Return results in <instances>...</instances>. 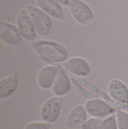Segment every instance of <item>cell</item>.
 <instances>
[{
    "instance_id": "obj_6",
    "label": "cell",
    "mask_w": 128,
    "mask_h": 129,
    "mask_svg": "<svg viewBox=\"0 0 128 129\" xmlns=\"http://www.w3.org/2000/svg\"><path fill=\"white\" fill-rule=\"evenodd\" d=\"M85 109L90 117L98 118H105L111 115L116 114V109L101 98L88 99L84 104Z\"/></svg>"
},
{
    "instance_id": "obj_17",
    "label": "cell",
    "mask_w": 128,
    "mask_h": 129,
    "mask_svg": "<svg viewBox=\"0 0 128 129\" xmlns=\"http://www.w3.org/2000/svg\"><path fill=\"white\" fill-rule=\"evenodd\" d=\"M52 124L45 121H29L25 124L23 129H51Z\"/></svg>"
},
{
    "instance_id": "obj_10",
    "label": "cell",
    "mask_w": 128,
    "mask_h": 129,
    "mask_svg": "<svg viewBox=\"0 0 128 129\" xmlns=\"http://www.w3.org/2000/svg\"><path fill=\"white\" fill-rule=\"evenodd\" d=\"M88 118L89 115L86 111L85 106L75 105L66 118V125L69 129H82Z\"/></svg>"
},
{
    "instance_id": "obj_19",
    "label": "cell",
    "mask_w": 128,
    "mask_h": 129,
    "mask_svg": "<svg viewBox=\"0 0 128 129\" xmlns=\"http://www.w3.org/2000/svg\"><path fill=\"white\" fill-rule=\"evenodd\" d=\"M57 1H59L62 5L64 6H69V4H70V0H57Z\"/></svg>"
},
{
    "instance_id": "obj_15",
    "label": "cell",
    "mask_w": 128,
    "mask_h": 129,
    "mask_svg": "<svg viewBox=\"0 0 128 129\" xmlns=\"http://www.w3.org/2000/svg\"><path fill=\"white\" fill-rule=\"evenodd\" d=\"M117 129H128V112L126 111H117L116 112Z\"/></svg>"
},
{
    "instance_id": "obj_5",
    "label": "cell",
    "mask_w": 128,
    "mask_h": 129,
    "mask_svg": "<svg viewBox=\"0 0 128 129\" xmlns=\"http://www.w3.org/2000/svg\"><path fill=\"white\" fill-rule=\"evenodd\" d=\"M16 26L21 35L22 39L26 42H35L37 40L38 33L33 24V21L26 9H21L18 12L16 19Z\"/></svg>"
},
{
    "instance_id": "obj_2",
    "label": "cell",
    "mask_w": 128,
    "mask_h": 129,
    "mask_svg": "<svg viewBox=\"0 0 128 129\" xmlns=\"http://www.w3.org/2000/svg\"><path fill=\"white\" fill-rule=\"evenodd\" d=\"M26 11L29 14L33 21V24L37 30V33L39 36L46 37L48 36L51 30H52V17L49 16L43 11H42L39 7H35L32 5L26 6Z\"/></svg>"
},
{
    "instance_id": "obj_7",
    "label": "cell",
    "mask_w": 128,
    "mask_h": 129,
    "mask_svg": "<svg viewBox=\"0 0 128 129\" xmlns=\"http://www.w3.org/2000/svg\"><path fill=\"white\" fill-rule=\"evenodd\" d=\"M107 92L114 102L128 109V87L125 83L117 78L110 80L107 86Z\"/></svg>"
},
{
    "instance_id": "obj_12",
    "label": "cell",
    "mask_w": 128,
    "mask_h": 129,
    "mask_svg": "<svg viewBox=\"0 0 128 129\" xmlns=\"http://www.w3.org/2000/svg\"><path fill=\"white\" fill-rule=\"evenodd\" d=\"M71 86H72L71 80L68 74V71L65 69L64 70L60 69L58 75L56 77V80L51 88V91L54 96L63 97L70 92L71 90Z\"/></svg>"
},
{
    "instance_id": "obj_3",
    "label": "cell",
    "mask_w": 128,
    "mask_h": 129,
    "mask_svg": "<svg viewBox=\"0 0 128 129\" xmlns=\"http://www.w3.org/2000/svg\"><path fill=\"white\" fill-rule=\"evenodd\" d=\"M63 105V97L53 96L46 99L41 106L40 109V117L41 119L53 124L58 120L61 110Z\"/></svg>"
},
{
    "instance_id": "obj_9",
    "label": "cell",
    "mask_w": 128,
    "mask_h": 129,
    "mask_svg": "<svg viewBox=\"0 0 128 129\" xmlns=\"http://www.w3.org/2000/svg\"><path fill=\"white\" fill-rule=\"evenodd\" d=\"M60 68L55 64H45L39 70L37 75V84L42 90H49L53 86Z\"/></svg>"
},
{
    "instance_id": "obj_14",
    "label": "cell",
    "mask_w": 128,
    "mask_h": 129,
    "mask_svg": "<svg viewBox=\"0 0 128 129\" xmlns=\"http://www.w3.org/2000/svg\"><path fill=\"white\" fill-rule=\"evenodd\" d=\"M19 86L18 76L12 73L0 80V98L5 99L12 96Z\"/></svg>"
},
{
    "instance_id": "obj_16",
    "label": "cell",
    "mask_w": 128,
    "mask_h": 129,
    "mask_svg": "<svg viewBox=\"0 0 128 129\" xmlns=\"http://www.w3.org/2000/svg\"><path fill=\"white\" fill-rule=\"evenodd\" d=\"M99 129H117L116 114L111 115L105 118H102Z\"/></svg>"
},
{
    "instance_id": "obj_8",
    "label": "cell",
    "mask_w": 128,
    "mask_h": 129,
    "mask_svg": "<svg viewBox=\"0 0 128 129\" xmlns=\"http://www.w3.org/2000/svg\"><path fill=\"white\" fill-rule=\"evenodd\" d=\"M63 67L69 73L80 78L88 77L91 72V67L89 62L78 56L69 58L65 63H63Z\"/></svg>"
},
{
    "instance_id": "obj_1",
    "label": "cell",
    "mask_w": 128,
    "mask_h": 129,
    "mask_svg": "<svg viewBox=\"0 0 128 129\" xmlns=\"http://www.w3.org/2000/svg\"><path fill=\"white\" fill-rule=\"evenodd\" d=\"M32 48L38 58L47 64L65 63L69 59V52L63 44L51 41H35Z\"/></svg>"
},
{
    "instance_id": "obj_11",
    "label": "cell",
    "mask_w": 128,
    "mask_h": 129,
    "mask_svg": "<svg viewBox=\"0 0 128 129\" xmlns=\"http://www.w3.org/2000/svg\"><path fill=\"white\" fill-rule=\"evenodd\" d=\"M0 40L11 46H16L23 40L17 27L11 23L2 22L0 24Z\"/></svg>"
},
{
    "instance_id": "obj_13",
    "label": "cell",
    "mask_w": 128,
    "mask_h": 129,
    "mask_svg": "<svg viewBox=\"0 0 128 129\" xmlns=\"http://www.w3.org/2000/svg\"><path fill=\"white\" fill-rule=\"evenodd\" d=\"M38 7L55 19L64 18V10L62 4L57 0H36Z\"/></svg>"
},
{
    "instance_id": "obj_4",
    "label": "cell",
    "mask_w": 128,
    "mask_h": 129,
    "mask_svg": "<svg viewBox=\"0 0 128 129\" xmlns=\"http://www.w3.org/2000/svg\"><path fill=\"white\" fill-rule=\"evenodd\" d=\"M68 7L70 16L81 25L89 24L93 20V12L83 0H70Z\"/></svg>"
},
{
    "instance_id": "obj_18",
    "label": "cell",
    "mask_w": 128,
    "mask_h": 129,
    "mask_svg": "<svg viewBox=\"0 0 128 129\" xmlns=\"http://www.w3.org/2000/svg\"><path fill=\"white\" fill-rule=\"evenodd\" d=\"M101 119L102 118L91 117V118L87 119V121L83 125L82 129H99V126L101 123Z\"/></svg>"
}]
</instances>
